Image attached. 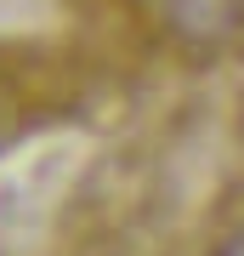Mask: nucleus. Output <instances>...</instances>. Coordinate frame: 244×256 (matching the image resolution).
<instances>
[{
	"label": "nucleus",
	"instance_id": "nucleus-2",
	"mask_svg": "<svg viewBox=\"0 0 244 256\" xmlns=\"http://www.w3.org/2000/svg\"><path fill=\"white\" fill-rule=\"evenodd\" d=\"M233 256H244V239H239V245H233Z\"/></svg>",
	"mask_w": 244,
	"mask_h": 256
},
{
	"label": "nucleus",
	"instance_id": "nucleus-1",
	"mask_svg": "<svg viewBox=\"0 0 244 256\" xmlns=\"http://www.w3.org/2000/svg\"><path fill=\"white\" fill-rule=\"evenodd\" d=\"M165 23L188 46L210 52L222 40H233V28L244 23V0H165Z\"/></svg>",
	"mask_w": 244,
	"mask_h": 256
}]
</instances>
